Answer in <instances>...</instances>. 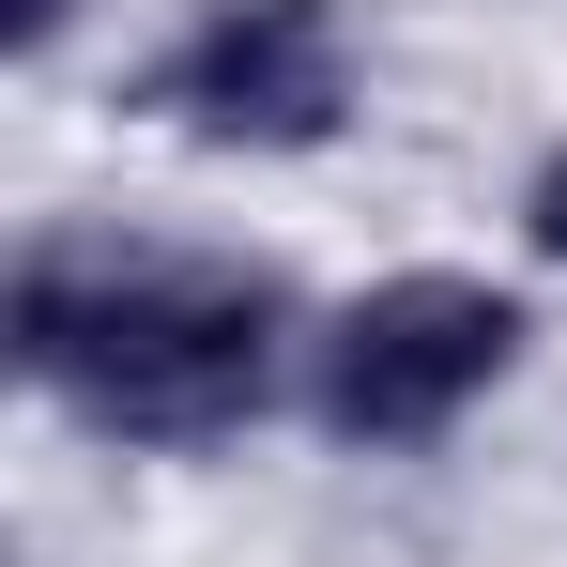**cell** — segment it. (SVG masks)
<instances>
[{
  "label": "cell",
  "mask_w": 567,
  "mask_h": 567,
  "mask_svg": "<svg viewBox=\"0 0 567 567\" xmlns=\"http://www.w3.org/2000/svg\"><path fill=\"white\" fill-rule=\"evenodd\" d=\"M16 369L78 399L107 445H230L246 414H277L291 369V291L261 261H199V246H107L47 230L0 307Z\"/></svg>",
  "instance_id": "obj_1"
},
{
  "label": "cell",
  "mask_w": 567,
  "mask_h": 567,
  "mask_svg": "<svg viewBox=\"0 0 567 567\" xmlns=\"http://www.w3.org/2000/svg\"><path fill=\"white\" fill-rule=\"evenodd\" d=\"M506 369H522V291L414 261V277L353 291V307L307 338V414H322L338 445H445Z\"/></svg>",
  "instance_id": "obj_2"
},
{
  "label": "cell",
  "mask_w": 567,
  "mask_h": 567,
  "mask_svg": "<svg viewBox=\"0 0 567 567\" xmlns=\"http://www.w3.org/2000/svg\"><path fill=\"white\" fill-rule=\"evenodd\" d=\"M62 16H78V0H16V47H62Z\"/></svg>",
  "instance_id": "obj_5"
},
{
  "label": "cell",
  "mask_w": 567,
  "mask_h": 567,
  "mask_svg": "<svg viewBox=\"0 0 567 567\" xmlns=\"http://www.w3.org/2000/svg\"><path fill=\"white\" fill-rule=\"evenodd\" d=\"M138 107L199 154H322L353 123V31L338 0H199L138 62Z\"/></svg>",
  "instance_id": "obj_3"
},
{
  "label": "cell",
  "mask_w": 567,
  "mask_h": 567,
  "mask_svg": "<svg viewBox=\"0 0 567 567\" xmlns=\"http://www.w3.org/2000/svg\"><path fill=\"white\" fill-rule=\"evenodd\" d=\"M522 230H537V261H567V138L537 154V185H522Z\"/></svg>",
  "instance_id": "obj_4"
}]
</instances>
